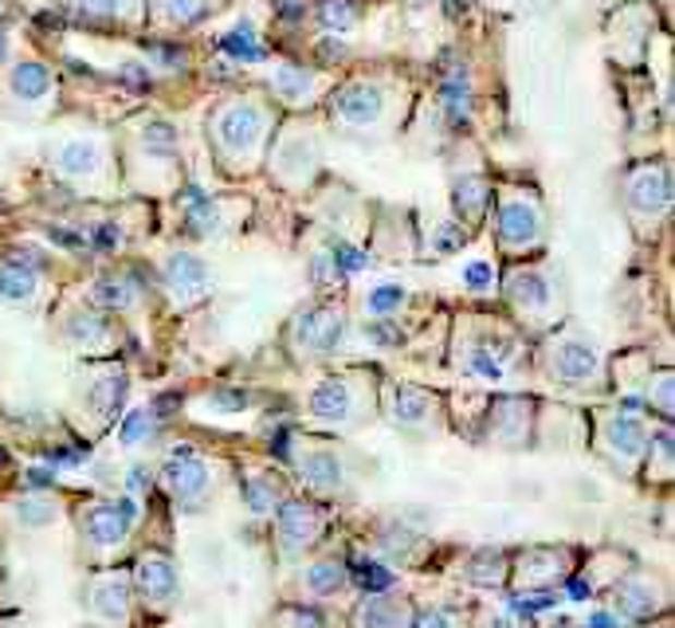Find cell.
<instances>
[{"instance_id":"obj_1","label":"cell","mask_w":675,"mask_h":628,"mask_svg":"<svg viewBox=\"0 0 675 628\" xmlns=\"http://www.w3.org/2000/svg\"><path fill=\"white\" fill-rule=\"evenodd\" d=\"M326 122L346 137L382 142L405 126L412 110V87L401 71L365 68L338 75L323 98Z\"/></svg>"},{"instance_id":"obj_2","label":"cell","mask_w":675,"mask_h":628,"mask_svg":"<svg viewBox=\"0 0 675 628\" xmlns=\"http://www.w3.org/2000/svg\"><path fill=\"white\" fill-rule=\"evenodd\" d=\"M284 122V110L260 87L232 90L220 102H213L205 118V142L216 169L232 181H248L264 169L267 146Z\"/></svg>"},{"instance_id":"obj_3","label":"cell","mask_w":675,"mask_h":628,"mask_svg":"<svg viewBox=\"0 0 675 628\" xmlns=\"http://www.w3.org/2000/svg\"><path fill=\"white\" fill-rule=\"evenodd\" d=\"M122 189L137 196H173L185 181V146L166 118H137L114 137Z\"/></svg>"},{"instance_id":"obj_4","label":"cell","mask_w":675,"mask_h":628,"mask_svg":"<svg viewBox=\"0 0 675 628\" xmlns=\"http://www.w3.org/2000/svg\"><path fill=\"white\" fill-rule=\"evenodd\" d=\"M487 225H491V240H495V252L507 264L534 259V255L546 252V240H550L546 196H542L539 185H530L522 177H495Z\"/></svg>"},{"instance_id":"obj_5","label":"cell","mask_w":675,"mask_h":628,"mask_svg":"<svg viewBox=\"0 0 675 628\" xmlns=\"http://www.w3.org/2000/svg\"><path fill=\"white\" fill-rule=\"evenodd\" d=\"M499 294L515 326L534 338L566 323V279H562V267L546 255L515 259L503 267Z\"/></svg>"},{"instance_id":"obj_6","label":"cell","mask_w":675,"mask_h":628,"mask_svg":"<svg viewBox=\"0 0 675 628\" xmlns=\"http://www.w3.org/2000/svg\"><path fill=\"white\" fill-rule=\"evenodd\" d=\"M48 166L51 173L79 196H98L110 201L122 189L118 177L114 137L107 130H68L48 142Z\"/></svg>"},{"instance_id":"obj_7","label":"cell","mask_w":675,"mask_h":628,"mask_svg":"<svg viewBox=\"0 0 675 628\" xmlns=\"http://www.w3.org/2000/svg\"><path fill=\"white\" fill-rule=\"evenodd\" d=\"M326 166V134L311 114H284L267 146L264 169L275 185L291 196H303L314 189Z\"/></svg>"},{"instance_id":"obj_8","label":"cell","mask_w":675,"mask_h":628,"mask_svg":"<svg viewBox=\"0 0 675 628\" xmlns=\"http://www.w3.org/2000/svg\"><path fill=\"white\" fill-rule=\"evenodd\" d=\"M534 358H539L542 377L562 385V389L601 392L608 385L605 350L598 346V338H589V334L574 323H562L550 334H542Z\"/></svg>"},{"instance_id":"obj_9","label":"cell","mask_w":675,"mask_h":628,"mask_svg":"<svg viewBox=\"0 0 675 628\" xmlns=\"http://www.w3.org/2000/svg\"><path fill=\"white\" fill-rule=\"evenodd\" d=\"M377 412V377L370 370H330L306 392V416L330 428H353Z\"/></svg>"},{"instance_id":"obj_10","label":"cell","mask_w":675,"mask_h":628,"mask_svg":"<svg viewBox=\"0 0 675 628\" xmlns=\"http://www.w3.org/2000/svg\"><path fill=\"white\" fill-rule=\"evenodd\" d=\"M620 208L640 240H652L672 216V166L667 157H644L620 173Z\"/></svg>"},{"instance_id":"obj_11","label":"cell","mask_w":675,"mask_h":628,"mask_svg":"<svg viewBox=\"0 0 675 628\" xmlns=\"http://www.w3.org/2000/svg\"><path fill=\"white\" fill-rule=\"evenodd\" d=\"M522 353L519 334L503 326L499 318H468L460 323V338H456V362L468 377H483V382H499L515 370Z\"/></svg>"},{"instance_id":"obj_12","label":"cell","mask_w":675,"mask_h":628,"mask_svg":"<svg viewBox=\"0 0 675 628\" xmlns=\"http://www.w3.org/2000/svg\"><path fill=\"white\" fill-rule=\"evenodd\" d=\"M59 102V75L48 59L20 56L0 71V107L16 118H44Z\"/></svg>"},{"instance_id":"obj_13","label":"cell","mask_w":675,"mask_h":628,"mask_svg":"<svg viewBox=\"0 0 675 628\" xmlns=\"http://www.w3.org/2000/svg\"><path fill=\"white\" fill-rule=\"evenodd\" d=\"M350 338V314L342 303H311L287 326V346L299 362H330Z\"/></svg>"},{"instance_id":"obj_14","label":"cell","mask_w":675,"mask_h":628,"mask_svg":"<svg viewBox=\"0 0 675 628\" xmlns=\"http://www.w3.org/2000/svg\"><path fill=\"white\" fill-rule=\"evenodd\" d=\"M157 483H161V491H166L177 507L193 510V507H205L208 495H213L216 468L201 448H193V444H177V448H169L166 460H161Z\"/></svg>"},{"instance_id":"obj_15","label":"cell","mask_w":675,"mask_h":628,"mask_svg":"<svg viewBox=\"0 0 675 628\" xmlns=\"http://www.w3.org/2000/svg\"><path fill=\"white\" fill-rule=\"evenodd\" d=\"M56 334H59V342L68 346V350H75L79 358H107V353L118 350V323H114V314L107 311H98L95 303H68L63 311H59L56 318Z\"/></svg>"},{"instance_id":"obj_16","label":"cell","mask_w":675,"mask_h":628,"mask_svg":"<svg viewBox=\"0 0 675 628\" xmlns=\"http://www.w3.org/2000/svg\"><path fill=\"white\" fill-rule=\"evenodd\" d=\"M377 409L397 432H436L444 424L441 392L409 382H389L377 392Z\"/></svg>"},{"instance_id":"obj_17","label":"cell","mask_w":675,"mask_h":628,"mask_svg":"<svg viewBox=\"0 0 675 628\" xmlns=\"http://www.w3.org/2000/svg\"><path fill=\"white\" fill-rule=\"evenodd\" d=\"M598 448L605 451V460L620 471H632L644 456L648 440H652V424L644 416L628 409H605L598 412V432H593Z\"/></svg>"},{"instance_id":"obj_18","label":"cell","mask_w":675,"mask_h":628,"mask_svg":"<svg viewBox=\"0 0 675 628\" xmlns=\"http://www.w3.org/2000/svg\"><path fill=\"white\" fill-rule=\"evenodd\" d=\"M534 421H539V401L510 392V397H491V401L483 404L480 428H483V436H487V444L515 451L534 440Z\"/></svg>"},{"instance_id":"obj_19","label":"cell","mask_w":675,"mask_h":628,"mask_svg":"<svg viewBox=\"0 0 675 628\" xmlns=\"http://www.w3.org/2000/svg\"><path fill=\"white\" fill-rule=\"evenodd\" d=\"M323 530H326V515L318 503L287 499L284 507L275 510V522H272V539H275V550H279V558L284 561L306 558L318 546Z\"/></svg>"},{"instance_id":"obj_20","label":"cell","mask_w":675,"mask_h":628,"mask_svg":"<svg viewBox=\"0 0 675 628\" xmlns=\"http://www.w3.org/2000/svg\"><path fill=\"white\" fill-rule=\"evenodd\" d=\"M130 507L114 499H91L79 507V539L83 550H91L95 558H110L114 550H122L130 542Z\"/></svg>"},{"instance_id":"obj_21","label":"cell","mask_w":675,"mask_h":628,"mask_svg":"<svg viewBox=\"0 0 675 628\" xmlns=\"http://www.w3.org/2000/svg\"><path fill=\"white\" fill-rule=\"evenodd\" d=\"M291 463L299 471L303 487H311L314 495H338L346 487V463L342 451L334 448L323 436H299L291 444Z\"/></svg>"},{"instance_id":"obj_22","label":"cell","mask_w":675,"mask_h":628,"mask_svg":"<svg viewBox=\"0 0 675 628\" xmlns=\"http://www.w3.org/2000/svg\"><path fill=\"white\" fill-rule=\"evenodd\" d=\"M213 267L205 255H196L193 247H173L161 259V291L169 294L173 306H196L213 294Z\"/></svg>"},{"instance_id":"obj_23","label":"cell","mask_w":675,"mask_h":628,"mask_svg":"<svg viewBox=\"0 0 675 628\" xmlns=\"http://www.w3.org/2000/svg\"><path fill=\"white\" fill-rule=\"evenodd\" d=\"M574 569H578V554L569 546H530L510 558L507 581L515 589H550L569 581Z\"/></svg>"},{"instance_id":"obj_24","label":"cell","mask_w":675,"mask_h":628,"mask_svg":"<svg viewBox=\"0 0 675 628\" xmlns=\"http://www.w3.org/2000/svg\"><path fill=\"white\" fill-rule=\"evenodd\" d=\"M448 189H451V213H456V220L463 225V232L480 228L483 220H487L491 189H495V173L483 166V157L480 161H471V166L456 161V166H451Z\"/></svg>"},{"instance_id":"obj_25","label":"cell","mask_w":675,"mask_h":628,"mask_svg":"<svg viewBox=\"0 0 675 628\" xmlns=\"http://www.w3.org/2000/svg\"><path fill=\"white\" fill-rule=\"evenodd\" d=\"M652 4H625L620 12L608 16V51L620 68H640L648 56V39H652Z\"/></svg>"},{"instance_id":"obj_26","label":"cell","mask_w":675,"mask_h":628,"mask_svg":"<svg viewBox=\"0 0 675 628\" xmlns=\"http://www.w3.org/2000/svg\"><path fill=\"white\" fill-rule=\"evenodd\" d=\"M667 608H672V593L664 578L637 569L613 581V613H620V620H656V613H667Z\"/></svg>"},{"instance_id":"obj_27","label":"cell","mask_w":675,"mask_h":628,"mask_svg":"<svg viewBox=\"0 0 675 628\" xmlns=\"http://www.w3.org/2000/svg\"><path fill=\"white\" fill-rule=\"evenodd\" d=\"M87 605L98 628H126L130 608H134V585L126 569H98L91 578Z\"/></svg>"},{"instance_id":"obj_28","label":"cell","mask_w":675,"mask_h":628,"mask_svg":"<svg viewBox=\"0 0 675 628\" xmlns=\"http://www.w3.org/2000/svg\"><path fill=\"white\" fill-rule=\"evenodd\" d=\"M126 401V373L118 370L114 362H95L83 382H79V404L91 412L95 424H110L114 412Z\"/></svg>"},{"instance_id":"obj_29","label":"cell","mask_w":675,"mask_h":628,"mask_svg":"<svg viewBox=\"0 0 675 628\" xmlns=\"http://www.w3.org/2000/svg\"><path fill=\"white\" fill-rule=\"evenodd\" d=\"M130 585H134L137 597L146 601L149 608H157V613H166V608L177 601V593H181V578H177L173 558L157 554V550H146V554L134 561Z\"/></svg>"},{"instance_id":"obj_30","label":"cell","mask_w":675,"mask_h":628,"mask_svg":"<svg viewBox=\"0 0 675 628\" xmlns=\"http://www.w3.org/2000/svg\"><path fill=\"white\" fill-rule=\"evenodd\" d=\"M48 299V275L32 259H0V303L12 311H36Z\"/></svg>"},{"instance_id":"obj_31","label":"cell","mask_w":675,"mask_h":628,"mask_svg":"<svg viewBox=\"0 0 675 628\" xmlns=\"http://www.w3.org/2000/svg\"><path fill=\"white\" fill-rule=\"evenodd\" d=\"M87 303H95L98 311L126 318V314L142 311V303H146V283L134 271H126V267H114V271H103L91 283Z\"/></svg>"},{"instance_id":"obj_32","label":"cell","mask_w":675,"mask_h":628,"mask_svg":"<svg viewBox=\"0 0 675 628\" xmlns=\"http://www.w3.org/2000/svg\"><path fill=\"white\" fill-rule=\"evenodd\" d=\"M225 9V0H146L149 32H189L213 20Z\"/></svg>"},{"instance_id":"obj_33","label":"cell","mask_w":675,"mask_h":628,"mask_svg":"<svg viewBox=\"0 0 675 628\" xmlns=\"http://www.w3.org/2000/svg\"><path fill=\"white\" fill-rule=\"evenodd\" d=\"M299 597L303 601H338L350 589V573H346L342 558H311L303 569H299Z\"/></svg>"},{"instance_id":"obj_34","label":"cell","mask_w":675,"mask_h":628,"mask_svg":"<svg viewBox=\"0 0 675 628\" xmlns=\"http://www.w3.org/2000/svg\"><path fill=\"white\" fill-rule=\"evenodd\" d=\"M417 608L405 593H373L353 608V628H412Z\"/></svg>"},{"instance_id":"obj_35","label":"cell","mask_w":675,"mask_h":628,"mask_svg":"<svg viewBox=\"0 0 675 628\" xmlns=\"http://www.w3.org/2000/svg\"><path fill=\"white\" fill-rule=\"evenodd\" d=\"M244 503L252 515H275L287 503V491L275 471H248L244 475Z\"/></svg>"},{"instance_id":"obj_36","label":"cell","mask_w":675,"mask_h":628,"mask_svg":"<svg viewBox=\"0 0 675 628\" xmlns=\"http://www.w3.org/2000/svg\"><path fill=\"white\" fill-rule=\"evenodd\" d=\"M71 9L103 24H137L146 20V0H71Z\"/></svg>"},{"instance_id":"obj_37","label":"cell","mask_w":675,"mask_h":628,"mask_svg":"<svg viewBox=\"0 0 675 628\" xmlns=\"http://www.w3.org/2000/svg\"><path fill=\"white\" fill-rule=\"evenodd\" d=\"M4 510H9L16 530H44L59 519V503L48 499V495H16Z\"/></svg>"},{"instance_id":"obj_38","label":"cell","mask_w":675,"mask_h":628,"mask_svg":"<svg viewBox=\"0 0 675 628\" xmlns=\"http://www.w3.org/2000/svg\"><path fill=\"white\" fill-rule=\"evenodd\" d=\"M412 294L397 283H377L362 294V314L373 323H389V318H401V311L409 306Z\"/></svg>"},{"instance_id":"obj_39","label":"cell","mask_w":675,"mask_h":628,"mask_svg":"<svg viewBox=\"0 0 675 628\" xmlns=\"http://www.w3.org/2000/svg\"><path fill=\"white\" fill-rule=\"evenodd\" d=\"M640 463H644V480L648 483H672V424H660L656 432H652V440H648L644 456H640Z\"/></svg>"},{"instance_id":"obj_40","label":"cell","mask_w":675,"mask_h":628,"mask_svg":"<svg viewBox=\"0 0 675 628\" xmlns=\"http://www.w3.org/2000/svg\"><path fill=\"white\" fill-rule=\"evenodd\" d=\"M507 573H510V558L503 554V550H475L471 561L463 566V578H468L471 585H480V589L503 585Z\"/></svg>"},{"instance_id":"obj_41","label":"cell","mask_w":675,"mask_h":628,"mask_svg":"<svg viewBox=\"0 0 675 628\" xmlns=\"http://www.w3.org/2000/svg\"><path fill=\"white\" fill-rule=\"evenodd\" d=\"M421 546L424 539L412 527H405V522H389L385 534L377 539V554L389 561H401V566H409L412 558H421Z\"/></svg>"},{"instance_id":"obj_42","label":"cell","mask_w":675,"mask_h":628,"mask_svg":"<svg viewBox=\"0 0 675 628\" xmlns=\"http://www.w3.org/2000/svg\"><path fill=\"white\" fill-rule=\"evenodd\" d=\"M314 20H318L326 32H350L353 24L362 20V4H358V0H318V4H314Z\"/></svg>"},{"instance_id":"obj_43","label":"cell","mask_w":675,"mask_h":628,"mask_svg":"<svg viewBox=\"0 0 675 628\" xmlns=\"http://www.w3.org/2000/svg\"><path fill=\"white\" fill-rule=\"evenodd\" d=\"M644 401L660 412V416H672V370L660 365V370H648L644 377Z\"/></svg>"},{"instance_id":"obj_44","label":"cell","mask_w":675,"mask_h":628,"mask_svg":"<svg viewBox=\"0 0 675 628\" xmlns=\"http://www.w3.org/2000/svg\"><path fill=\"white\" fill-rule=\"evenodd\" d=\"M412 628H468V617L456 613V608H429V613H417Z\"/></svg>"},{"instance_id":"obj_45","label":"cell","mask_w":675,"mask_h":628,"mask_svg":"<svg viewBox=\"0 0 675 628\" xmlns=\"http://www.w3.org/2000/svg\"><path fill=\"white\" fill-rule=\"evenodd\" d=\"M279 628H326V620H323V613H314V608L294 605L279 613Z\"/></svg>"},{"instance_id":"obj_46","label":"cell","mask_w":675,"mask_h":628,"mask_svg":"<svg viewBox=\"0 0 675 628\" xmlns=\"http://www.w3.org/2000/svg\"><path fill=\"white\" fill-rule=\"evenodd\" d=\"M475 628H522V620L510 617V613H503V608H487V613L475 620Z\"/></svg>"},{"instance_id":"obj_47","label":"cell","mask_w":675,"mask_h":628,"mask_svg":"<svg viewBox=\"0 0 675 628\" xmlns=\"http://www.w3.org/2000/svg\"><path fill=\"white\" fill-rule=\"evenodd\" d=\"M546 628H581V625H574V620H550Z\"/></svg>"},{"instance_id":"obj_48","label":"cell","mask_w":675,"mask_h":628,"mask_svg":"<svg viewBox=\"0 0 675 628\" xmlns=\"http://www.w3.org/2000/svg\"><path fill=\"white\" fill-rule=\"evenodd\" d=\"M0 628H32V625H0Z\"/></svg>"}]
</instances>
